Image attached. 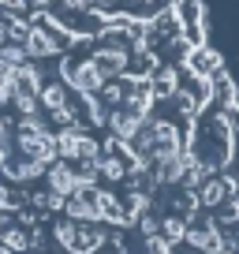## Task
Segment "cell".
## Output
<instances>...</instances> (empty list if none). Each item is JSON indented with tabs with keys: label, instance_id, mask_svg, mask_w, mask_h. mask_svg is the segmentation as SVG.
Here are the masks:
<instances>
[{
	"label": "cell",
	"instance_id": "1",
	"mask_svg": "<svg viewBox=\"0 0 239 254\" xmlns=\"http://www.w3.org/2000/svg\"><path fill=\"white\" fill-rule=\"evenodd\" d=\"M0 254H239L202 0H0Z\"/></svg>",
	"mask_w": 239,
	"mask_h": 254
}]
</instances>
